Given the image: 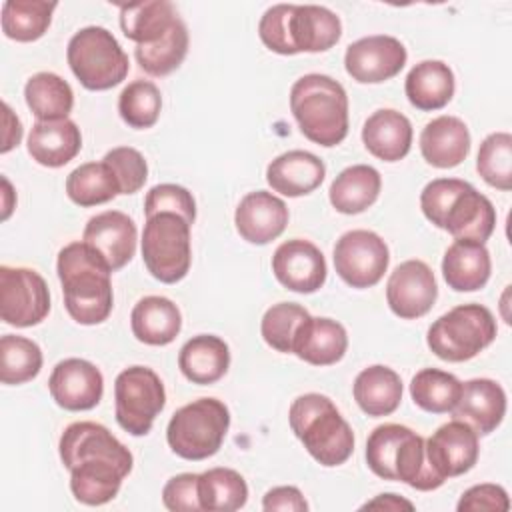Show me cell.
I'll use <instances>...</instances> for the list:
<instances>
[{
    "label": "cell",
    "mask_w": 512,
    "mask_h": 512,
    "mask_svg": "<svg viewBox=\"0 0 512 512\" xmlns=\"http://www.w3.org/2000/svg\"><path fill=\"white\" fill-rule=\"evenodd\" d=\"M56 272L66 312L74 322L94 326L110 316L114 306L112 270L86 242L66 244L58 252Z\"/></svg>",
    "instance_id": "6da1fadb"
},
{
    "label": "cell",
    "mask_w": 512,
    "mask_h": 512,
    "mask_svg": "<svg viewBox=\"0 0 512 512\" xmlns=\"http://www.w3.org/2000/svg\"><path fill=\"white\" fill-rule=\"evenodd\" d=\"M290 110L300 132L318 146L332 148L348 136V94L332 76H300L290 88Z\"/></svg>",
    "instance_id": "7a4b0ae2"
},
{
    "label": "cell",
    "mask_w": 512,
    "mask_h": 512,
    "mask_svg": "<svg viewBox=\"0 0 512 512\" xmlns=\"http://www.w3.org/2000/svg\"><path fill=\"white\" fill-rule=\"evenodd\" d=\"M288 422L308 454L322 466L344 464L354 452V432L324 394H302L290 404Z\"/></svg>",
    "instance_id": "3957f363"
},
{
    "label": "cell",
    "mask_w": 512,
    "mask_h": 512,
    "mask_svg": "<svg viewBox=\"0 0 512 512\" xmlns=\"http://www.w3.org/2000/svg\"><path fill=\"white\" fill-rule=\"evenodd\" d=\"M494 314L476 302L458 304L432 322L426 334L428 348L446 362H466L488 348L496 338Z\"/></svg>",
    "instance_id": "277c9868"
},
{
    "label": "cell",
    "mask_w": 512,
    "mask_h": 512,
    "mask_svg": "<svg viewBox=\"0 0 512 512\" xmlns=\"http://www.w3.org/2000/svg\"><path fill=\"white\" fill-rule=\"evenodd\" d=\"M230 428V412L218 398H198L178 408L166 428L170 450L184 460L214 456Z\"/></svg>",
    "instance_id": "5b68a950"
},
{
    "label": "cell",
    "mask_w": 512,
    "mask_h": 512,
    "mask_svg": "<svg viewBox=\"0 0 512 512\" xmlns=\"http://www.w3.org/2000/svg\"><path fill=\"white\" fill-rule=\"evenodd\" d=\"M66 60L78 82L94 92L118 86L130 70L126 52L102 26L80 28L68 42Z\"/></svg>",
    "instance_id": "8992f818"
},
{
    "label": "cell",
    "mask_w": 512,
    "mask_h": 512,
    "mask_svg": "<svg viewBox=\"0 0 512 512\" xmlns=\"http://www.w3.org/2000/svg\"><path fill=\"white\" fill-rule=\"evenodd\" d=\"M190 228L174 212H160L146 218L140 248L144 266L156 280L176 284L188 274L192 264Z\"/></svg>",
    "instance_id": "52a82bcc"
},
{
    "label": "cell",
    "mask_w": 512,
    "mask_h": 512,
    "mask_svg": "<svg viewBox=\"0 0 512 512\" xmlns=\"http://www.w3.org/2000/svg\"><path fill=\"white\" fill-rule=\"evenodd\" d=\"M166 390L160 376L148 366L124 368L114 380L116 422L132 436H146L164 410Z\"/></svg>",
    "instance_id": "ba28073f"
},
{
    "label": "cell",
    "mask_w": 512,
    "mask_h": 512,
    "mask_svg": "<svg viewBox=\"0 0 512 512\" xmlns=\"http://www.w3.org/2000/svg\"><path fill=\"white\" fill-rule=\"evenodd\" d=\"M50 312L46 280L32 268L0 266V316L16 328L40 324Z\"/></svg>",
    "instance_id": "9c48e42d"
},
{
    "label": "cell",
    "mask_w": 512,
    "mask_h": 512,
    "mask_svg": "<svg viewBox=\"0 0 512 512\" xmlns=\"http://www.w3.org/2000/svg\"><path fill=\"white\" fill-rule=\"evenodd\" d=\"M336 274L352 288L376 286L388 270L390 252L386 242L372 230H348L334 246Z\"/></svg>",
    "instance_id": "30bf717a"
},
{
    "label": "cell",
    "mask_w": 512,
    "mask_h": 512,
    "mask_svg": "<svg viewBox=\"0 0 512 512\" xmlns=\"http://www.w3.org/2000/svg\"><path fill=\"white\" fill-rule=\"evenodd\" d=\"M408 52L404 44L388 34H372L352 42L344 54V68L360 84H380L404 68Z\"/></svg>",
    "instance_id": "8fae6325"
},
{
    "label": "cell",
    "mask_w": 512,
    "mask_h": 512,
    "mask_svg": "<svg viewBox=\"0 0 512 512\" xmlns=\"http://www.w3.org/2000/svg\"><path fill=\"white\" fill-rule=\"evenodd\" d=\"M438 298V284L432 268L422 260L398 264L386 282L390 310L402 320L426 316Z\"/></svg>",
    "instance_id": "7c38bea8"
},
{
    "label": "cell",
    "mask_w": 512,
    "mask_h": 512,
    "mask_svg": "<svg viewBox=\"0 0 512 512\" xmlns=\"http://www.w3.org/2000/svg\"><path fill=\"white\" fill-rule=\"evenodd\" d=\"M272 272L284 288L298 294H312L324 286L328 268L316 244L304 238H292L274 250Z\"/></svg>",
    "instance_id": "4fadbf2b"
},
{
    "label": "cell",
    "mask_w": 512,
    "mask_h": 512,
    "mask_svg": "<svg viewBox=\"0 0 512 512\" xmlns=\"http://www.w3.org/2000/svg\"><path fill=\"white\" fill-rule=\"evenodd\" d=\"M52 400L70 412L92 410L104 394L102 372L84 358L60 360L48 378Z\"/></svg>",
    "instance_id": "5bb4252c"
},
{
    "label": "cell",
    "mask_w": 512,
    "mask_h": 512,
    "mask_svg": "<svg viewBox=\"0 0 512 512\" xmlns=\"http://www.w3.org/2000/svg\"><path fill=\"white\" fill-rule=\"evenodd\" d=\"M478 454V434L462 420L452 418L426 440L428 464L444 480L470 472Z\"/></svg>",
    "instance_id": "9a60e30c"
},
{
    "label": "cell",
    "mask_w": 512,
    "mask_h": 512,
    "mask_svg": "<svg viewBox=\"0 0 512 512\" xmlns=\"http://www.w3.org/2000/svg\"><path fill=\"white\" fill-rule=\"evenodd\" d=\"M136 240L138 230L134 220L120 210H106L92 216L82 234V242H86L112 272H118L132 260Z\"/></svg>",
    "instance_id": "2e32d148"
},
{
    "label": "cell",
    "mask_w": 512,
    "mask_h": 512,
    "mask_svg": "<svg viewBox=\"0 0 512 512\" xmlns=\"http://www.w3.org/2000/svg\"><path fill=\"white\" fill-rule=\"evenodd\" d=\"M58 452L64 468L68 470L90 458H110L128 470H132L134 464L130 450L106 426L90 420L72 422L60 436Z\"/></svg>",
    "instance_id": "e0dca14e"
},
{
    "label": "cell",
    "mask_w": 512,
    "mask_h": 512,
    "mask_svg": "<svg viewBox=\"0 0 512 512\" xmlns=\"http://www.w3.org/2000/svg\"><path fill=\"white\" fill-rule=\"evenodd\" d=\"M288 206L268 190L248 192L234 212L236 232L242 240L264 246L276 240L288 226Z\"/></svg>",
    "instance_id": "ac0fdd59"
},
{
    "label": "cell",
    "mask_w": 512,
    "mask_h": 512,
    "mask_svg": "<svg viewBox=\"0 0 512 512\" xmlns=\"http://www.w3.org/2000/svg\"><path fill=\"white\" fill-rule=\"evenodd\" d=\"M506 414V392L490 378H472L462 384L460 398L452 410L454 420L466 422L478 436L494 432Z\"/></svg>",
    "instance_id": "d6986e66"
},
{
    "label": "cell",
    "mask_w": 512,
    "mask_h": 512,
    "mask_svg": "<svg viewBox=\"0 0 512 512\" xmlns=\"http://www.w3.org/2000/svg\"><path fill=\"white\" fill-rule=\"evenodd\" d=\"M440 228L454 240L466 238L484 244L496 228L494 204L468 182V186L448 206Z\"/></svg>",
    "instance_id": "ffe728a7"
},
{
    "label": "cell",
    "mask_w": 512,
    "mask_h": 512,
    "mask_svg": "<svg viewBox=\"0 0 512 512\" xmlns=\"http://www.w3.org/2000/svg\"><path fill=\"white\" fill-rule=\"evenodd\" d=\"M326 176L324 162L308 150H288L266 168V182L274 192L298 198L314 192Z\"/></svg>",
    "instance_id": "44dd1931"
},
{
    "label": "cell",
    "mask_w": 512,
    "mask_h": 512,
    "mask_svg": "<svg viewBox=\"0 0 512 512\" xmlns=\"http://www.w3.org/2000/svg\"><path fill=\"white\" fill-rule=\"evenodd\" d=\"M348 348L346 328L322 316H308L292 342V354L312 366H332L340 362Z\"/></svg>",
    "instance_id": "7402d4cb"
},
{
    "label": "cell",
    "mask_w": 512,
    "mask_h": 512,
    "mask_svg": "<svg viewBox=\"0 0 512 512\" xmlns=\"http://www.w3.org/2000/svg\"><path fill=\"white\" fill-rule=\"evenodd\" d=\"M422 158L434 168H454L470 152V132L458 116H438L420 132Z\"/></svg>",
    "instance_id": "603a6c76"
},
{
    "label": "cell",
    "mask_w": 512,
    "mask_h": 512,
    "mask_svg": "<svg viewBox=\"0 0 512 512\" xmlns=\"http://www.w3.org/2000/svg\"><path fill=\"white\" fill-rule=\"evenodd\" d=\"M28 154L46 168H60L74 160L82 148V134L74 120H36L28 134Z\"/></svg>",
    "instance_id": "cb8c5ba5"
},
{
    "label": "cell",
    "mask_w": 512,
    "mask_h": 512,
    "mask_svg": "<svg viewBox=\"0 0 512 512\" xmlns=\"http://www.w3.org/2000/svg\"><path fill=\"white\" fill-rule=\"evenodd\" d=\"M492 260L486 244L478 240H454L442 258V276L456 292H474L486 286Z\"/></svg>",
    "instance_id": "d4e9b609"
},
{
    "label": "cell",
    "mask_w": 512,
    "mask_h": 512,
    "mask_svg": "<svg viewBox=\"0 0 512 512\" xmlns=\"http://www.w3.org/2000/svg\"><path fill=\"white\" fill-rule=\"evenodd\" d=\"M362 142L378 160L398 162L410 152L412 124L402 112L380 108L366 118L362 126Z\"/></svg>",
    "instance_id": "484cf974"
},
{
    "label": "cell",
    "mask_w": 512,
    "mask_h": 512,
    "mask_svg": "<svg viewBox=\"0 0 512 512\" xmlns=\"http://www.w3.org/2000/svg\"><path fill=\"white\" fill-rule=\"evenodd\" d=\"M130 472L132 470L110 458L82 460L70 468V490L78 502L102 506L118 494L122 480Z\"/></svg>",
    "instance_id": "4316f807"
},
{
    "label": "cell",
    "mask_w": 512,
    "mask_h": 512,
    "mask_svg": "<svg viewBox=\"0 0 512 512\" xmlns=\"http://www.w3.org/2000/svg\"><path fill=\"white\" fill-rule=\"evenodd\" d=\"M342 36L340 18L326 6L294 4L290 16V38L296 54L326 52Z\"/></svg>",
    "instance_id": "83f0119b"
},
{
    "label": "cell",
    "mask_w": 512,
    "mask_h": 512,
    "mask_svg": "<svg viewBox=\"0 0 512 512\" xmlns=\"http://www.w3.org/2000/svg\"><path fill=\"white\" fill-rule=\"evenodd\" d=\"M228 366L230 348L214 334L192 336L178 352V368L192 384H214L228 372Z\"/></svg>",
    "instance_id": "f1b7e54d"
},
{
    "label": "cell",
    "mask_w": 512,
    "mask_h": 512,
    "mask_svg": "<svg viewBox=\"0 0 512 512\" xmlns=\"http://www.w3.org/2000/svg\"><path fill=\"white\" fill-rule=\"evenodd\" d=\"M454 90V72L442 60L418 62L410 68L404 82L408 102L422 112H434L444 108L452 100Z\"/></svg>",
    "instance_id": "f546056e"
},
{
    "label": "cell",
    "mask_w": 512,
    "mask_h": 512,
    "mask_svg": "<svg viewBox=\"0 0 512 512\" xmlns=\"http://www.w3.org/2000/svg\"><path fill=\"white\" fill-rule=\"evenodd\" d=\"M130 328L138 342L166 346L180 334L182 314L166 296H144L132 308Z\"/></svg>",
    "instance_id": "4dcf8cb0"
},
{
    "label": "cell",
    "mask_w": 512,
    "mask_h": 512,
    "mask_svg": "<svg viewBox=\"0 0 512 512\" xmlns=\"http://www.w3.org/2000/svg\"><path fill=\"white\" fill-rule=\"evenodd\" d=\"M352 394L364 414L372 418L390 416L402 402V380L392 368L374 364L356 376Z\"/></svg>",
    "instance_id": "1f68e13d"
},
{
    "label": "cell",
    "mask_w": 512,
    "mask_h": 512,
    "mask_svg": "<svg viewBox=\"0 0 512 512\" xmlns=\"http://www.w3.org/2000/svg\"><path fill=\"white\" fill-rule=\"evenodd\" d=\"M382 178L374 166L354 164L344 168L330 184L328 198L340 214H360L368 210L380 194Z\"/></svg>",
    "instance_id": "d6a6232c"
},
{
    "label": "cell",
    "mask_w": 512,
    "mask_h": 512,
    "mask_svg": "<svg viewBox=\"0 0 512 512\" xmlns=\"http://www.w3.org/2000/svg\"><path fill=\"white\" fill-rule=\"evenodd\" d=\"M178 12L168 0L136 2L120 6V28L136 46L158 42L178 20Z\"/></svg>",
    "instance_id": "836d02e7"
},
{
    "label": "cell",
    "mask_w": 512,
    "mask_h": 512,
    "mask_svg": "<svg viewBox=\"0 0 512 512\" xmlns=\"http://www.w3.org/2000/svg\"><path fill=\"white\" fill-rule=\"evenodd\" d=\"M24 98L30 112L40 122L64 120L74 106L72 86L54 72H38L30 76L24 86Z\"/></svg>",
    "instance_id": "e575fe53"
},
{
    "label": "cell",
    "mask_w": 512,
    "mask_h": 512,
    "mask_svg": "<svg viewBox=\"0 0 512 512\" xmlns=\"http://www.w3.org/2000/svg\"><path fill=\"white\" fill-rule=\"evenodd\" d=\"M66 194L74 204L90 208L114 200L120 194V184L104 160L84 162L68 174Z\"/></svg>",
    "instance_id": "d590c367"
},
{
    "label": "cell",
    "mask_w": 512,
    "mask_h": 512,
    "mask_svg": "<svg viewBox=\"0 0 512 512\" xmlns=\"http://www.w3.org/2000/svg\"><path fill=\"white\" fill-rule=\"evenodd\" d=\"M198 500L206 512L240 510L248 500V484L232 468H210L198 474Z\"/></svg>",
    "instance_id": "8d00e7d4"
},
{
    "label": "cell",
    "mask_w": 512,
    "mask_h": 512,
    "mask_svg": "<svg viewBox=\"0 0 512 512\" xmlns=\"http://www.w3.org/2000/svg\"><path fill=\"white\" fill-rule=\"evenodd\" d=\"M56 2L6 0L2 4V32L16 42H34L46 34Z\"/></svg>",
    "instance_id": "74e56055"
},
{
    "label": "cell",
    "mask_w": 512,
    "mask_h": 512,
    "mask_svg": "<svg viewBox=\"0 0 512 512\" xmlns=\"http://www.w3.org/2000/svg\"><path fill=\"white\" fill-rule=\"evenodd\" d=\"M460 392L462 382L454 374L438 368H422L410 382V396L414 404L430 414L452 412Z\"/></svg>",
    "instance_id": "f35d334b"
},
{
    "label": "cell",
    "mask_w": 512,
    "mask_h": 512,
    "mask_svg": "<svg viewBox=\"0 0 512 512\" xmlns=\"http://www.w3.org/2000/svg\"><path fill=\"white\" fill-rule=\"evenodd\" d=\"M188 28L182 18L154 44L136 46L134 56L140 68L150 76H168L174 72L188 54Z\"/></svg>",
    "instance_id": "ab89813d"
},
{
    "label": "cell",
    "mask_w": 512,
    "mask_h": 512,
    "mask_svg": "<svg viewBox=\"0 0 512 512\" xmlns=\"http://www.w3.org/2000/svg\"><path fill=\"white\" fill-rule=\"evenodd\" d=\"M394 476L398 482H404L420 492L436 490L446 482L428 464L426 440L414 430H410L398 446L394 460Z\"/></svg>",
    "instance_id": "60d3db41"
},
{
    "label": "cell",
    "mask_w": 512,
    "mask_h": 512,
    "mask_svg": "<svg viewBox=\"0 0 512 512\" xmlns=\"http://www.w3.org/2000/svg\"><path fill=\"white\" fill-rule=\"evenodd\" d=\"M42 368L40 346L24 336L4 334L0 338V382L18 386L34 380Z\"/></svg>",
    "instance_id": "b9f144b4"
},
{
    "label": "cell",
    "mask_w": 512,
    "mask_h": 512,
    "mask_svg": "<svg viewBox=\"0 0 512 512\" xmlns=\"http://www.w3.org/2000/svg\"><path fill=\"white\" fill-rule=\"evenodd\" d=\"M480 178L502 192L512 190V136L508 132L488 134L476 156Z\"/></svg>",
    "instance_id": "7bdbcfd3"
},
{
    "label": "cell",
    "mask_w": 512,
    "mask_h": 512,
    "mask_svg": "<svg viewBox=\"0 0 512 512\" xmlns=\"http://www.w3.org/2000/svg\"><path fill=\"white\" fill-rule=\"evenodd\" d=\"M162 110V96L154 82L150 80H134L118 96V112L120 118L136 130L152 128Z\"/></svg>",
    "instance_id": "ee69618b"
},
{
    "label": "cell",
    "mask_w": 512,
    "mask_h": 512,
    "mask_svg": "<svg viewBox=\"0 0 512 512\" xmlns=\"http://www.w3.org/2000/svg\"><path fill=\"white\" fill-rule=\"evenodd\" d=\"M308 316V310L296 302H278L264 312L260 334L264 342L276 352L292 354L294 336Z\"/></svg>",
    "instance_id": "f6af8a7d"
},
{
    "label": "cell",
    "mask_w": 512,
    "mask_h": 512,
    "mask_svg": "<svg viewBox=\"0 0 512 512\" xmlns=\"http://www.w3.org/2000/svg\"><path fill=\"white\" fill-rule=\"evenodd\" d=\"M410 432L408 426L402 424H380L376 426L366 440V464L368 468L382 480H396L394 476V460L400 442Z\"/></svg>",
    "instance_id": "bcb514c9"
},
{
    "label": "cell",
    "mask_w": 512,
    "mask_h": 512,
    "mask_svg": "<svg viewBox=\"0 0 512 512\" xmlns=\"http://www.w3.org/2000/svg\"><path fill=\"white\" fill-rule=\"evenodd\" d=\"M160 212H174L190 226L196 220V202L190 190L178 184H156L144 198V216L150 218Z\"/></svg>",
    "instance_id": "7dc6e473"
},
{
    "label": "cell",
    "mask_w": 512,
    "mask_h": 512,
    "mask_svg": "<svg viewBox=\"0 0 512 512\" xmlns=\"http://www.w3.org/2000/svg\"><path fill=\"white\" fill-rule=\"evenodd\" d=\"M118 178L120 194L138 192L148 178V164L144 156L132 146H116L102 158Z\"/></svg>",
    "instance_id": "c3c4849f"
},
{
    "label": "cell",
    "mask_w": 512,
    "mask_h": 512,
    "mask_svg": "<svg viewBox=\"0 0 512 512\" xmlns=\"http://www.w3.org/2000/svg\"><path fill=\"white\" fill-rule=\"evenodd\" d=\"M294 4H274L270 6L258 24V36L262 44L282 56H294V44L290 38V16Z\"/></svg>",
    "instance_id": "681fc988"
},
{
    "label": "cell",
    "mask_w": 512,
    "mask_h": 512,
    "mask_svg": "<svg viewBox=\"0 0 512 512\" xmlns=\"http://www.w3.org/2000/svg\"><path fill=\"white\" fill-rule=\"evenodd\" d=\"M162 502L172 512H198V474L184 472L172 476L162 488Z\"/></svg>",
    "instance_id": "f907efd6"
},
{
    "label": "cell",
    "mask_w": 512,
    "mask_h": 512,
    "mask_svg": "<svg viewBox=\"0 0 512 512\" xmlns=\"http://www.w3.org/2000/svg\"><path fill=\"white\" fill-rule=\"evenodd\" d=\"M510 508L508 492L498 484H476L468 488L458 504V512H478V510H490V512H506Z\"/></svg>",
    "instance_id": "816d5d0a"
},
{
    "label": "cell",
    "mask_w": 512,
    "mask_h": 512,
    "mask_svg": "<svg viewBox=\"0 0 512 512\" xmlns=\"http://www.w3.org/2000/svg\"><path fill=\"white\" fill-rule=\"evenodd\" d=\"M262 508L266 512L282 510V512H306L308 502L304 494L296 486H276L268 490L262 498Z\"/></svg>",
    "instance_id": "f5cc1de1"
},
{
    "label": "cell",
    "mask_w": 512,
    "mask_h": 512,
    "mask_svg": "<svg viewBox=\"0 0 512 512\" xmlns=\"http://www.w3.org/2000/svg\"><path fill=\"white\" fill-rule=\"evenodd\" d=\"M2 110H4V140H2L0 152L6 154L14 146L20 144V140H22V124H20L18 116L10 110V106L6 102H2Z\"/></svg>",
    "instance_id": "db71d44e"
},
{
    "label": "cell",
    "mask_w": 512,
    "mask_h": 512,
    "mask_svg": "<svg viewBox=\"0 0 512 512\" xmlns=\"http://www.w3.org/2000/svg\"><path fill=\"white\" fill-rule=\"evenodd\" d=\"M362 508H378V510H414V504L398 494H378L374 500L366 502Z\"/></svg>",
    "instance_id": "11a10c76"
},
{
    "label": "cell",
    "mask_w": 512,
    "mask_h": 512,
    "mask_svg": "<svg viewBox=\"0 0 512 512\" xmlns=\"http://www.w3.org/2000/svg\"><path fill=\"white\" fill-rule=\"evenodd\" d=\"M2 186H4V192H2V200H4V212H2V220H8V216H10V212H12V208H14V204H12V200L10 198H14V194H12V186H10V182H8V178L6 176H2Z\"/></svg>",
    "instance_id": "9f6ffc18"
}]
</instances>
